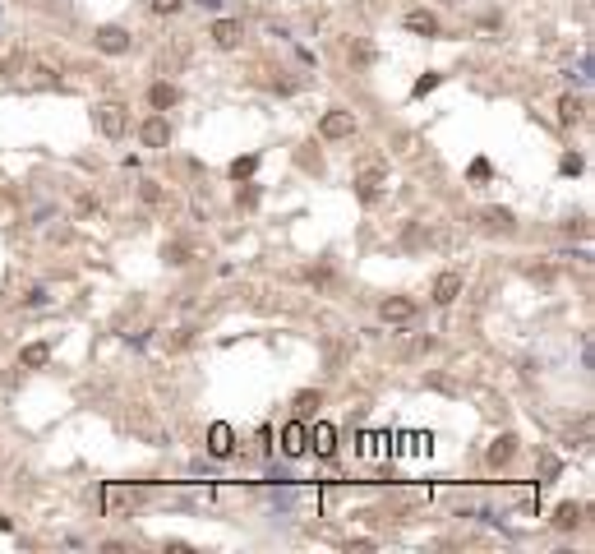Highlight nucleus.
<instances>
[{"mask_svg": "<svg viewBox=\"0 0 595 554\" xmlns=\"http://www.w3.org/2000/svg\"><path fill=\"white\" fill-rule=\"evenodd\" d=\"M97 130L107 134V139H125V134H130V116H125V107L102 102V107H97Z\"/></svg>", "mask_w": 595, "mask_h": 554, "instance_id": "nucleus-1", "label": "nucleus"}, {"mask_svg": "<svg viewBox=\"0 0 595 554\" xmlns=\"http://www.w3.org/2000/svg\"><path fill=\"white\" fill-rule=\"evenodd\" d=\"M93 46H97L102 55H125V51H130V33H125V28H116V23H107V28H97V33H93Z\"/></svg>", "mask_w": 595, "mask_h": 554, "instance_id": "nucleus-2", "label": "nucleus"}, {"mask_svg": "<svg viewBox=\"0 0 595 554\" xmlns=\"http://www.w3.org/2000/svg\"><path fill=\"white\" fill-rule=\"evenodd\" d=\"M319 134H323V139H332V144H337V139H351V134H355V116H351V111H328V116L319 121Z\"/></svg>", "mask_w": 595, "mask_h": 554, "instance_id": "nucleus-3", "label": "nucleus"}, {"mask_svg": "<svg viewBox=\"0 0 595 554\" xmlns=\"http://www.w3.org/2000/svg\"><path fill=\"white\" fill-rule=\"evenodd\" d=\"M416 300L411 296H388L383 305H378V314H383V323H406V319H416Z\"/></svg>", "mask_w": 595, "mask_h": 554, "instance_id": "nucleus-4", "label": "nucleus"}, {"mask_svg": "<svg viewBox=\"0 0 595 554\" xmlns=\"http://www.w3.org/2000/svg\"><path fill=\"white\" fill-rule=\"evenodd\" d=\"M139 139H144L148 148H166L171 144V125H166V116H148V121L139 125Z\"/></svg>", "mask_w": 595, "mask_h": 554, "instance_id": "nucleus-5", "label": "nucleus"}, {"mask_svg": "<svg viewBox=\"0 0 595 554\" xmlns=\"http://www.w3.org/2000/svg\"><path fill=\"white\" fill-rule=\"evenodd\" d=\"M309 448V425L305 421H291L287 430H282V453L287 457H300Z\"/></svg>", "mask_w": 595, "mask_h": 554, "instance_id": "nucleus-6", "label": "nucleus"}, {"mask_svg": "<svg viewBox=\"0 0 595 554\" xmlns=\"http://www.w3.org/2000/svg\"><path fill=\"white\" fill-rule=\"evenodd\" d=\"M462 296V273H439L434 277V305H452Z\"/></svg>", "mask_w": 595, "mask_h": 554, "instance_id": "nucleus-7", "label": "nucleus"}, {"mask_svg": "<svg viewBox=\"0 0 595 554\" xmlns=\"http://www.w3.org/2000/svg\"><path fill=\"white\" fill-rule=\"evenodd\" d=\"M208 37L221 46V51H231V46H240V19H217L208 28Z\"/></svg>", "mask_w": 595, "mask_h": 554, "instance_id": "nucleus-8", "label": "nucleus"}, {"mask_svg": "<svg viewBox=\"0 0 595 554\" xmlns=\"http://www.w3.org/2000/svg\"><path fill=\"white\" fill-rule=\"evenodd\" d=\"M208 448H212V457H231L235 434H231V425H226V421H217V425L208 430Z\"/></svg>", "mask_w": 595, "mask_h": 554, "instance_id": "nucleus-9", "label": "nucleus"}, {"mask_svg": "<svg viewBox=\"0 0 595 554\" xmlns=\"http://www.w3.org/2000/svg\"><path fill=\"white\" fill-rule=\"evenodd\" d=\"M378 189H383V171H378V166L360 171V180H355V194H360L364 203H374V199H378Z\"/></svg>", "mask_w": 595, "mask_h": 554, "instance_id": "nucleus-10", "label": "nucleus"}, {"mask_svg": "<svg viewBox=\"0 0 595 554\" xmlns=\"http://www.w3.org/2000/svg\"><path fill=\"white\" fill-rule=\"evenodd\" d=\"M46 360H51V346H46V342H28V346L19 351V365H23V370H42Z\"/></svg>", "mask_w": 595, "mask_h": 554, "instance_id": "nucleus-11", "label": "nucleus"}, {"mask_svg": "<svg viewBox=\"0 0 595 554\" xmlns=\"http://www.w3.org/2000/svg\"><path fill=\"white\" fill-rule=\"evenodd\" d=\"M512 453H517V439H512V434L494 439V443H489V466H507V462H512Z\"/></svg>", "mask_w": 595, "mask_h": 554, "instance_id": "nucleus-12", "label": "nucleus"}, {"mask_svg": "<svg viewBox=\"0 0 595 554\" xmlns=\"http://www.w3.org/2000/svg\"><path fill=\"white\" fill-rule=\"evenodd\" d=\"M406 28H411V33H420V37H434V33H439V19H434L430 10H411L406 14Z\"/></svg>", "mask_w": 595, "mask_h": 554, "instance_id": "nucleus-13", "label": "nucleus"}, {"mask_svg": "<svg viewBox=\"0 0 595 554\" xmlns=\"http://www.w3.org/2000/svg\"><path fill=\"white\" fill-rule=\"evenodd\" d=\"M309 439H314V453H319V457H332V448H337V434H332L328 421L314 425V434H309Z\"/></svg>", "mask_w": 595, "mask_h": 554, "instance_id": "nucleus-14", "label": "nucleus"}, {"mask_svg": "<svg viewBox=\"0 0 595 554\" xmlns=\"http://www.w3.org/2000/svg\"><path fill=\"white\" fill-rule=\"evenodd\" d=\"M554 527H559V532H573V527H582V504H559V513H554Z\"/></svg>", "mask_w": 595, "mask_h": 554, "instance_id": "nucleus-15", "label": "nucleus"}, {"mask_svg": "<svg viewBox=\"0 0 595 554\" xmlns=\"http://www.w3.org/2000/svg\"><path fill=\"white\" fill-rule=\"evenodd\" d=\"M148 102H153V111H166V107L180 102V93L171 88V83H153V88H148Z\"/></svg>", "mask_w": 595, "mask_h": 554, "instance_id": "nucleus-16", "label": "nucleus"}, {"mask_svg": "<svg viewBox=\"0 0 595 554\" xmlns=\"http://www.w3.org/2000/svg\"><path fill=\"white\" fill-rule=\"evenodd\" d=\"M582 111H586L582 97H563V102H559V121H563V125H577V121H582Z\"/></svg>", "mask_w": 595, "mask_h": 554, "instance_id": "nucleus-17", "label": "nucleus"}, {"mask_svg": "<svg viewBox=\"0 0 595 554\" xmlns=\"http://www.w3.org/2000/svg\"><path fill=\"white\" fill-rule=\"evenodd\" d=\"M485 227H494V231H512V212L507 208H485Z\"/></svg>", "mask_w": 595, "mask_h": 554, "instance_id": "nucleus-18", "label": "nucleus"}, {"mask_svg": "<svg viewBox=\"0 0 595 554\" xmlns=\"http://www.w3.org/2000/svg\"><path fill=\"white\" fill-rule=\"evenodd\" d=\"M319 393H300L296 398V421H309V416H314V407H319Z\"/></svg>", "mask_w": 595, "mask_h": 554, "instance_id": "nucleus-19", "label": "nucleus"}, {"mask_svg": "<svg viewBox=\"0 0 595 554\" xmlns=\"http://www.w3.org/2000/svg\"><path fill=\"white\" fill-rule=\"evenodd\" d=\"M254 166H259V157H235V162H231V176H235V180H249Z\"/></svg>", "mask_w": 595, "mask_h": 554, "instance_id": "nucleus-20", "label": "nucleus"}, {"mask_svg": "<svg viewBox=\"0 0 595 554\" xmlns=\"http://www.w3.org/2000/svg\"><path fill=\"white\" fill-rule=\"evenodd\" d=\"M46 300H51V291H46V287H33L28 296H23V305H28V310H37V305H46Z\"/></svg>", "mask_w": 595, "mask_h": 554, "instance_id": "nucleus-21", "label": "nucleus"}, {"mask_svg": "<svg viewBox=\"0 0 595 554\" xmlns=\"http://www.w3.org/2000/svg\"><path fill=\"white\" fill-rule=\"evenodd\" d=\"M180 5H185V0H153L157 14H180Z\"/></svg>", "mask_w": 595, "mask_h": 554, "instance_id": "nucleus-22", "label": "nucleus"}, {"mask_svg": "<svg viewBox=\"0 0 595 554\" xmlns=\"http://www.w3.org/2000/svg\"><path fill=\"white\" fill-rule=\"evenodd\" d=\"M254 203H259V185H245L240 189V208H254Z\"/></svg>", "mask_w": 595, "mask_h": 554, "instance_id": "nucleus-23", "label": "nucleus"}, {"mask_svg": "<svg viewBox=\"0 0 595 554\" xmlns=\"http://www.w3.org/2000/svg\"><path fill=\"white\" fill-rule=\"evenodd\" d=\"M430 88H439V74H425V79H420V83H416V97H425Z\"/></svg>", "mask_w": 595, "mask_h": 554, "instance_id": "nucleus-24", "label": "nucleus"}, {"mask_svg": "<svg viewBox=\"0 0 595 554\" xmlns=\"http://www.w3.org/2000/svg\"><path fill=\"white\" fill-rule=\"evenodd\" d=\"M144 199H148V203H162V189H157V180H144Z\"/></svg>", "mask_w": 595, "mask_h": 554, "instance_id": "nucleus-25", "label": "nucleus"}, {"mask_svg": "<svg viewBox=\"0 0 595 554\" xmlns=\"http://www.w3.org/2000/svg\"><path fill=\"white\" fill-rule=\"evenodd\" d=\"M577 171H582V157H577V153L563 157V176H577Z\"/></svg>", "mask_w": 595, "mask_h": 554, "instance_id": "nucleus-26", "label": "nucleus"}, {"mask_svg": "<svg viewBox=\"0 0 595 554\" xmlns=\"http://www.w3.org/2000/svg\"><path fill=\"white\" fill-rule=\"evenodd\" d=\"M351 55H355V60H374V51H369L364 42H355V46H351Z\"/></svg>", "mask_w": 595, "mask_h": 554, "instance_id": "nucleus-27", "label": "nucleus"}, {"mask_svg": "<svg viewBox=\"0 0 595 554\" xmlns=\"http://www.w3.org/2000/svg\"><path fill=\"white\" fill-rule=\"evenodd\" d=\"M0 532H10V518H0Z\"/></svg>", "mask_w": 595, "mask_h": 554, "instance_id": "nucleus-28", "label": "nucleus"}]
</instances>
